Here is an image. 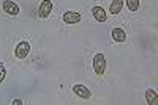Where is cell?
Returning a JSON list of instances; mask_svg holds the SVG:
<instances>
[{
	"instance_id": "cell-2",
	"label": "cell",
	"mask_w": 158,
	"mask_h": 105,
	"mask_svg": "<svg viewBox=\"0 0 158 105\" xmlns=\"http://www.w3.org/2000/svg\"><path fill=\"white\" fill-rule=\"evenodd\" d=\"M29 52H30V44H29V41H21V43L16 46V49H15V55H16V58L22 60V58H25V57L29 55Z\"/></svg>"
},
{
	"instance_id": "cell-3",
	"label": "cell",
	"mask_w": 158,
	"mask_h": 105,
	"mask_svg": "<svg viewBox=\"0 0 158 105\" xmlns=\"http://www.w3.org/2000/svg\"><path fill=\"white\" fill-rule=\"evenodd\" d=\"M52 8H54V3H52L51 0H43L41 5H40V8H38V17L46 19V17L51 14Z\"/></svg>"
},
{
	"instance_id": "cell-9",
	"label": "cell",
	"mask_w": 158,
	"mask_h": 105,
	"mask_svg": "<svg viewBox=\"0 0 158 105\" xmlns=\"http://www.w3.org/2000/svg\"><path fill=\"white\" fill-rule=\"evenodd\" d=\"M146 100H147V103H150V105H156V103H158V96H156V93H155V89L149 88V89L146 91Z\"/></svg>"
},
{
	"instance_id": "cell-11",
	"label": "cell",
	"mask_w": 158,
	"mask_h": 105,
	"mask_svg": "<svg viewBox=\"0 0 158 105\" xmlns=\"http://www.w3.org/2000/svg\"><path fill=\"white\" fill-rule=\"evenodd\" d=\"M139 2L141 0H127V6L130 11H138L139 9Z\"/></svg>"
},
{
	"instance_id": "cell-10",
	"label": "cell",
	"mask_w": 158,
	"mask_h": 105,
	"mask_svg": "<svg viewBox=\"0 0 158 105\" xmlns=\"http://www.w3.org/2000/svg\"><path fill=\"white\" fill-rule=\"evenodd\" d=\"M122 8H123V0H114L109 6V13L111 14H118L122 11Z\"/></svg>"
},
{
	"instance_id": "cell-1",
	"label": "cell",
	"mask_w": 158,
	"mask_h": 105,
	"mask_svg": "<svg viewBox=\"0 0 158 105\" xmlns=\"http://www.w3.org/2000/svg\"><path fill=\"white\" fill-rule=\"evenodd\" d=\"M94 69H95V74L100 77L106 71V58H104L103 54H97L94 57Z\"/></svg>"
},
{
	"instance_id": "cell-6",
	"label": "cell",
	"mask_w": 158,
	"mask_h": 105,
	"mask_svg": "<svg viewBox=\"0 0 158 105\" xmlns=\"http://www.w3.org/2000/svg\"><path fill=\"white\" fill-rule=\"evenodd\" d=\"M81 21V14L77 11H67L63 13V22L65 24H77Z\"/></svg>"
},
{
	"instance_id": "cell-7",
	"label": "cell",
	"mask_w": 158,
	"mask_h": 105,
	"mask_svg": "<svg viewBox=\"0 0 158 105\" xmlns=\"http://www.w3.org/2000/svg\"><path fill=\"white\" fill-rule=\"evenodd\" d=\"M111 36H112V39L115 43H125L127 41V33H125V30L123 28H112V32H111Z\"/></svg>"
},
{
	"instance_id": "cell-12",
	"label": "cell",
	"mask_w": 158,
	"mask_h": 105,
	"mask_svg": "<svg viewBox=\"0 0 158 105\" xmlns=\"http://www.w3.org/2000/svg\"><path fill=\"white\" fill-rule=\"evenodd\" d=\"M5 75H6V69H5L3 64L0 63V83H2V82L5 80Z\"/></svg>"
},
{
	"instance_id": "cell-4",
	"label": "cell",
	"mask_w": 158,
	"mask_h": 105,
	"mask_svg": "<svg viewBox=\"0 0 158 105\" xmlns=\"http://www.w3.org/2000/svg\"><path fill=\"white\" fill-rule=\"evenodd\" d=\"M73 93L76 96H79L81 99H90L92 97V91L85 85H74L73 86Z\"/></svg>"
},
{
	"instance_id": "cell-13",
	"label": "cell",
	"mask_w": 158,
	"mask_h": 105,
	"mask_svg": "<svg viewBox=\"0 0 158 105\" xmlns=\"http://www.w3.org/2000/svg\"><path fill=\"white\" fill-rule=\"evenodd\" d=\"M13 103H15V105H22L24 102H22L21 99H15V100H13Z\"/></svg>"
},
{
	"instance_id": "cell-8",
	"label": "cell",
	"mask_w": 158,
	"mask_h": 105,
	"mask_svg": "<svg viewBox=\"0 0 158 105\" xmlns=\"http://www.w3.org/2000/svg\"><path fill=\"white\" fill-rule=\"evenodd\" d=\"M92 14H94L95 21H98V22H106V19H108L106 11H104L101 6H94L92 8Z\"/></svg>"
},
{
	"instance_id": "cell-5",
	"label": "cell",
	"mask_w": 158,
	"mask_h": 105,
	"mask_svg": "<svg viewBox=\"0 0 158 105\" xmlns=\"http://www.w3.org/2000/svg\"><path fill=\"white\" fill-rule=\"evenodd\" d=\"M2 8H3V11L6 13V14H11V16L19 14V6L15 2H11V0H5V2L2 3Z\"/></svg>"
}]
</instances>
